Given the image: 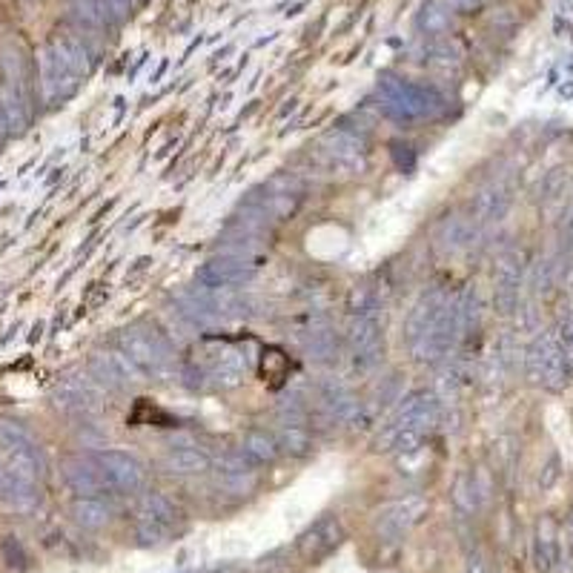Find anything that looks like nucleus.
I'll list each match as a JSON object with an SVG mask.
<instances>
[{
	"mask_svg": "<svg viewBox=\"0 0 573 573\" xmlns=\"http://www.w3.org/2000/svg\"><path fill=\"white\" fill-rule=\"evenodd\" d=\"M255 467L259 465H252L241 450L227 453V456L215 462V485H219V490L230 493V496H247V493H252L255 482H259Z\"/></svg>",
	"mask_w": 573,
	"mask_h": 573,
	"instance_id": "obj_12",
	"label": "nucleus"
},
{
	"mask_svg": "<svg viewBox=\"0 0 573 573\" xmlns=\"http://www.w3.org/2000/svg\"><path fill=\"white\" fill-rule=\"evenodd\" d=\"M307 353L312 362L327 364L335 359V353H339V342H335V333L330 330H315L310 339H307Z\"/></svg>",
	"mask_w": 573,
	"mask_h": 573,
	"instance_id": "obj_30",
	"label": "nucleus"
},
{
	"mask_svg": "<svg viewBox=\"0 0 573 573\" xmlns=\"http://www.w3.org/2000/svg\"><path fill=\"white\" fill-rule=\"evenodd\" d=\"M97 462H101L104 479H107V493L118 496V493H135L141 490L147 482V465L124 450H97Z\"/></svg>",
	"mask_w": 573,
	"mask_h": 573,
	"instance_id": "obj_5",
	"label": "nucleus"
},
{
	"mask_svg": "<svg viewBox=\"0 0 573 573\" xmlns=\"http://www.w3.org/2000/svg\"><path fill=\"white\" fill-rule=\"evenodd\" d=\"M57 404L67 407V410H77V413H87L97 407V384L92 379H69L61 390H57Z\"/></svg>",
	"mask_w": 573,
	"mask_h": 573,
	"instance_id": "obj_22",
	"label": "nucleus"
},
{
	"mask_svg": "<svg viewBox=\"0 0 573 573\" xmlns=\"http://www.w3.org/2000/svg\"><path fill=\"white\" fill-rule=\"evenodd\" d=\"M379 97L384 112L390 118H396V121H422V118H433L442 112V97L436 89L396 81V77L382 81Z\"/></svg>",
	"mask_w": 573,
	"mask_h": 573,
	"instance_id": "obj_3",
	"label": "nucleus"
},
{
	"mask_svg": "<svg viewBox=\"0 0 573 573\" xmlns=\"http://www.w3.org/2000/svg\"><path fill=\"white\" fill-rule=\"evenodd\" d=\"M0 67H4V84L17 92L26 101V92H29V75H26V61L17 46H4V52H0Z\"/></svg>",
	"mask_w": 573,
	"mask_h": 573,
	"instance_id": "obj_24",
	"label": "nucleus"
},
{
	"mask_svg": "<svg viewBox=\"0 0 573 573\" xmlns=\"http://www.w3.org/2000/svg\"><path fill=\"white\" fill-rule=\"evenodd\" d=\"M530 373L537 375L539 382L550 384L562 379V355L550 339L537 342L530 350Z\"/></svg>",
	"mask_w": 573,
	"mask_h": 573,
	"instance_id": "obj_21",
	"label": "nucleus"
},
{
	"mask_svg": "<svg viewBox=\"0 0 573 573\" xmlns=\"http://www.w3.org/2000/svg\"><path fill=\"white\" fill-rule=\"evenodd\" d=\"M425 502L419 496H410V499H399L387 505L384 510H379V517H375V533H379L382 542H399L404 533L416 525V519L422 517Z\"/></svg>",
	"mask_w": 573,
	"mask_h": 573,
	"instance_id": "obj_14",
	"label": "nucleus"
},
{
	"mask_svg": "<svg viewBox=\"0 0 573 573\" xmlns=\"http://www.w3.org/2000/svg\"><path fill=\"white\" fill-rule=\"evenodd\" d=\"M178 522V507L164 493H144L135 507V533L144 545H161Z\"/></svg>",
	"mask_w": 573,
	"mask_h": 573,
	"instance_id": "obj_4",
	"label": "nucleus"
},
{
	"mask_svg": "<svg viewBox=\"0 0 573 573\" xmlns=\"http://www.w3.org/2000/svg\"><path fill=\"white\" fill-rule=\"evenodd\" d=\"M12 132H9V124H6V118H4V112H0V141H6Z\"/></svg>",
	"mask_w": 573,
	"mask_h": 573,
	"instance_id": "obj_35",
	"label": "nucleus"
},
{
	"mask_svg": "<svg viewBox=\"0 0 573 573\" xmlns=\"http://www.w3.org/2000/svg\"><path fill=\"white\" fill-rule=\"evenodd\" d=\"M322 152L333 167H362V158H364V144L359 135H353L347 129H335L330 132L324 141H322Z\"/></svg>",
	"mask_w": 573,
	"mask_h": 573,
	"instance_id": "obj_17",
	"label": "nucleus"
},
{
	"mask_svg": "<svg viewBox=\"0 0 573 573\" xmlns=\"http://www.w3.org/2000/svg\"><path fill=\"white\" fill-rule=\"evenodd\" d=\"M0 112H4L12 135H21L26 129V124H29V104L17 92H12L6 84L0 87Z\"/></svg>",
	"mask_w": 573,
	"mask_h": 573,
	"instance_id": "obj_27",
	"label": "nucleus"
},
{
	"mask_svg": "<svg viewBox=\"0 0 573 573\" xmlns=\"http://www.w3.org/2000/svg\"><path fill=\"white\" fill-rule=\"evenodd\" d=\"M61 476H64L67 487L72 493H77V496H84V499L109 496L104 470H101V462H97L95 453H75V456L64 459Z\"/></svg>",
	"mask_w": 573,
	"mask_h": 573,
	"instance_id": "obj_8",
	"label": "nucleus"
},
{
	"mask_svg": "<svg viewBox=\"0 0 573 573\" xmlns=\"http://www.w3.org/2000/svg\"><path fill=\"white\" fill-rule=\"evenodd\" d=\"M439 419V402L430 390H419L413 396L404 399L399 413L393 416V422L384 427L379 447L382 450H413L416 447L430 427Z\"/></svg>",
	"mask_w": 573,
	"mask_h": 573,
	"instance_id": "obj_1",
	"label": "nucleus"
},
{
	"mask_svg": "<svg viewBox=\"0 0 573 573\" xmlns=\"http://www.w3.org/2000/svg\"><path fill=\"white\" fill-rule=\"evenodd\" d=\"M161 467L169 476H199L212 467L210 456L195 445H181V447H169L161 459Z\"/></svg>",
	"mask_w": 573,
	"mask_h": 573,
	"instance_id": "obj_18",
	"label": "nucleus"
},
{
	"mask_svg": "<svg viewBox=\"0 0 573 573\" xmlns=\"http://www.w3.org/2000/svg\"><path fill=\"white\" fill-rule=\"evenodd\" d=\"M342 542H344V527L333 513H327V517L315 519L299 537V557L304 562H322L333 550H339Z\"/></svg>",
	"mask_w": 573,
	"mask_h": 573,
	"instance_id": "obj_10",
	"label": "nucleus"
},
{
	"mask_svg": "<svg viewBox=\"0 0 573 573\" xmlns=\"http://www.w3.org/2000/svg\"><path fill=\"white\" fill-rule=\"evenodd\" d=\"M24 445H35L29 433L17 425V422H0V447L4 450H15Z\"/></svg>",
	"mask_w": 573,
	"mask_h": 573,
	"instance_id": "obj_32",
	"label": "nucleus"
},
{
	"mask_svg": "<svg viewBox=\"0 0 573 573\" xmlns=\"http://www.w3.org/2000/svg\"><path fill=\"white\" fill-rule=\"evenodd\" d=\"M49 49L55 52V57L61 61L67 69H72L77 77H87L95 67V57L89 52V46L84 44V37H77V35H55L52 41H49Z\"/></svg>",
	"mask_w": 573,
	"mask_h": 573,
	"instance_id": "obj_16",
	"label": "nucleus"
},
{
	"mask_svg": "<svg viewBox=\"0 0 573 573\" xmlns=\"http://www.w3.org/2000/svg\"><path fill=\"white\" fill-rule=\"evenodd\" d=\"M445 4L453 12H473V9L482 6V0H445Z\"/></svg>",
	"mask_w": 573,
	"mask_h": 573,
	"instance_id": "obj_33",
	"label": "nucleus"
},
{
	"mask_svg": "<svg viewBox=\"0 0 573 573\" xmlns=\"http://www.w3.org/2000/svg\"><path fill=\"white\" fill-rule=\"evenodd\" d=\"M470 232H473V227L467 221H462V219H447L439 227V232H436V247L445 250V252H450V255L459 252V250H465L470 244Z\"/></svg>",
	"mask_w": 573,
	"mask_h": 573,
	"instance_id": "obj_29",
	"label": "nucleus"
},
{
	"mask_svg": "<svg viewBox=\"0 0 573 573\" xmlns=\"http://www.w3.org/2000/svg\"><path fill=\"white\" fill-rule=\"evenodd\" d=\"M252 275H255L252 259L221 252V255H212L210 261H204L195 279H199L201 287H210V290H235V287L252 281Z\"/></svg>",
	"mask_w": 573,
	"mask_h": 573,
	"instance_id": "obj_6",
	"label": "nucleus"
},
{
	"mask_svg": "<svg viewBox=\"0 0 573 573\" xmlns=\"http://www.w3.org/2000/svg\"><path fill=\"white\" fill-rule=\"evenodd\" d=\"M0 502L15 513H29L41 502V493H37V485L15 479L6 470H0Z\"/></svg>",
	"mask_w": 573,
	"mask_h": 573,
	"instance_id": "obj_19",
	"label": "nucleus"
},
{
	"mask_svg": "<svg viewBox=\"0 0 573 573\" xmlns=\"http://www.w3.org/2000/svg\"><path fill=\"white\" fill-rule=\"evenodd\" d=\"M9 476L15 479H24L37 485L44 476V459H41V450L35 445H24V447H15L6 450V467H4Z\"/></svg>",
	"mask_w": 573,
	"mask_h": 573,
	"instance_id": "obj_20",
	"label": "nucleus"
},
{
	"mask_svg": "<svg viewBox=\"0 0 573 573\" xmlns=\"http://www.w3.org/2000/svg\"><path fill=\"white\" fill-rule=\"evenodd\" d=\"M467 573H485V559L482 557H473L467 565Z\"/></svg>",
	"mask_w": 573,
	"mask_h": 573,
	"instance_id": "obj_34",
	"label": "nucleus"
},
{
	"mask_svg": "<svg viewBox=\"0 0 573 573\" xmlns=\"http://www.w3.org/2000/svg\"><path fill=\"white\" fill-rule=\"evenodd\" d=\"M347 344L353 353L355 367L370 370L382 355V324L375 319V312L362 310L355 319L350 322V333H347Z\"/></svg>",
	"mask_w": 573,
	"mask_h": 573,
	"instance_id": "obj_9",
	"label": "nucleus"
},
{
	"mask_svg": "<svg viewBox=\"0 0 573 573\" xmlns=\"http://www.w3.org/2000/svg\"><path fill=\"white\" fill-rule=\"evenodd\" d=\"M41 97L46 104H57V101H67V97H72L77 92V87H81L84 77H77L72 69H67L61 61L55 57V52L46 46L41 52Z\"/></svg>",
	"mask_w": 573,
	"mask_h": 573,
	"instance_id": "obj_13",
	"label": "nucleus"
},
{
	"mask_svg": "<svg viewBox=\"0 0 573 573\" xmlns=\"http://www.w3.org/2000/svg\"><path fill=\"white\" fill-rule=\"evenodd\" d=\"M247 373V355L239 347H219L215 353H210V362L199 370L201 384L210 387H235Z\"/></svg>",
	"mask_w": 573,
	"mask_h": 573,
	"instance_id": "obj_11",
	"label": "nucleus"
},
{
	"mask_svg": "<svg viewBox=\"0 0 573 573\" xmlns=\"http://www.w3.org/2000/svg\"><path fill=\"white\" fill-rule=\"evenodd\" d=\"M450 299V290L445 287H430L422 299L413 304L410 315H407V322H404V342L407 347H413L419 339H422V333L427 330V324L436 319V312L442 310V304Z\"/></svg>",
	"mask_w": 573,
	"mask_h": 573,
	"instance_id": "obj_15",
	"label": "nucleus"
},
{
	"mask_svg": "<svg viewBox=\"0 0 573 573\" xmlns=\"http://www.w3.org/2000/svg\"><path fill=\"white\" fill-rule=\"evenodd\" d=\"M129 4H132V6H141V4H144V0H129Z\"/></svg>",
	"mask_w": 573,
	"mask_h": 573,
	"instance_id": "obj_36",
	"label": "nucleus"
},
{
	"mask_svg": "<svg viewBox=\"0 0 573 573\" xmlns=\"http://www.w3.org/2000/svg\"><path fill=\"white\" fill-rule=\"evenodd\" d=\"M517 287H519V261L505 259L496 270V302L505 312L517 302Z\"/></svg>",
	"mask_w": 573,
	"mask_h": 573,
	"instance_id": "obj_28",
	"label": "nucleus"
},
{
	"mask_svg": "<svg viewBox=\"0 0 573 573\" xmlns=\"http://www.w3.org/2000/svg\"><path fill=\"white\" fill-rule=\"evenodd\" d=\"M118 350L127 355L144 379H158V375H164L172 367V359H175L167 335L158 327L144 324V322L118 333Z\"/></svg>",
	"mask_w": 573,
	"mask_h": 573,
	"instance_id": "obj_2",
	"label": "nucleus"
},
{
	"mask_svg": "<svg viewBox=\"0 0 573 573\" xmlns=\"http://www.w3.org/2000/svg\"><path fill=\"white\" fill-rule=\"evenodd\" d=\"M89 379L97 387H107V390H127V387L141 382L144 375L135 370V364L127 359L121 350L109 347V350H95L92 353V359H89Z\"/></svg>",
	"mask_w": 573,
	"mask_h": 573,
	"instance_id": "obj_7",
	"label": "nucleus"
},
{
	"mask_svg": "<svg viewBox=\"0 0 573 573\" xmlns=\"http://www.w3.org/2000/svg\"><path fill=\"white\" fill-rule=\"evenodd\" d=\"M72 17L87 29H104L115 24L107 0H72Z\"/></svg>",
	"mask_w": 573,
	"mask_h": 573,
	"instance_id": "obj_26",
	"label": "nucleus"
},
{
	"mask_svg": "<svg viewBox=\"0 0 573 573\" xmlns=\"http://www.w3.org/2000/svg\"><path fill=\"white\" fill-rule=\"evenodd\" d=\"M72 519L87 530H97L112 519V507L101 496H92V499L77 496L72 505Z\"/></svg>",
	"mask_w": 573,
	"mask_h": 573,
	"instance_id": "obj_25",
	"label": "nucleus"
},
{
	"mask_svg": "<svg viewBox=\"0 0 573 573\" xmlns=\"http://www.w3.org/2000/svg\"><path fill=\"white\" fill-rule=\"evenodd\" d=\"M419 29H425L427 35L447 32L450 29V9H445L439 0H430V4H425L419 12Z\"/></svg>",
	"mask_w": 573,
	"mask_h": 573,
	"instance_id": "obj_31",
	"label": "nucleus"
},
{
	"mask_svg": "<svg viewBox=\"0 0 573 573\" xmlns=\"http://www.w3.org/2000/svg\"><path fill=\"white\" fill-rule=\"evenodd\" d=\"M241 453L252 462V465H270L279 459V442H275V436L270 430H261V427H252L244 433V439H241Z\"/></svg>",
	"mask_w": 573,
	"mask_h": 573,
	"instance_id": "obj_23",
	"label": "nucleus"
}]
</instances>
